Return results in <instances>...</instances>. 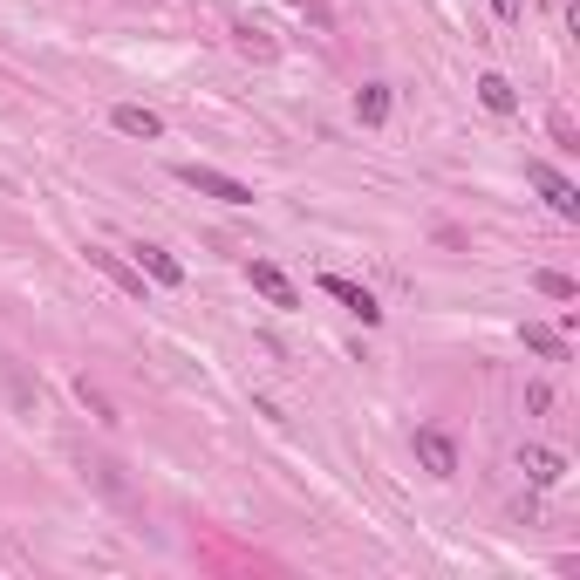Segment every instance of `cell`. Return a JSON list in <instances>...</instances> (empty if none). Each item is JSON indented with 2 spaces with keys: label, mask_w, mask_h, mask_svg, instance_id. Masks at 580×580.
Wrapping results in <instances>:
<instances>
[{
  "label": "cell",
  "mask_w": 580,
  "mask_h": 580,
  "mask_svg": "<svg viewBox=\"0 0 580 580\" xmlns=\"http://www.w3.org/2000/svg\"><path fill=\"white\" fill-rule=\"evenodd\" d=\"M178 185L219 198V205H253V185H246V178H232V171H219V164H178Z\"/></svg>",
  "instance_id": "6da1fadb"
},
{
  "label": "cell",
  "mask_w": 580,
  "mask_h": 580,
  "mask_svg": "<svg viewBox=\"0 0 580 580\" xmlns=\"http://www.w3.org/2000/svg\"><path fill=\"white\" fill-rule=\"evenodd\" d=\"M526 185H533V192H540L560 219H580V185L567 178V171H553V164H540V157H533V164H526Z\"/></svg>",
  "instance_id": "7a4b0ae2"
},
{
  "label": "cell",
  "mask_w": 580,
  "mask_h": 580,
  "mask_svg": "<svg viewBox=\"0 0 580 580\" xmlns=\"http://www.w3.org/2000/svg\"><path fill=\"white\" fill-rule=\"evenodd\" d=\"M321 294H328V301H342V308L355 314L362 328H376V321H383L376 294H369V287H355V280H342V273H321Z\"/></svg>",
  "instance_id": "3957f363"
},
{
  "label": "cell",
  "mask_w": 580,
  "mask_h": 580,
  "mask_svg": "<svg viewBox=\"0 0 580 580\" xmlns=\"http://www.w3.org/2000/svg\"><path fill=\"white\" fill-rule=\"evenodd\" d=\"M519 471H526V485H540V492L567 485V458L546 451V444H519Z\"/></svg>",
  "instance_id": "277c9868"
},
{
  "label": "cell",
  "mask_w": 580,
  "mask_h": 580,
  "mask_svg": "<svg viewBox=\"0 0 580 580\" xmlns=\"http://www.w3.org/2000/svg\"><path fill=\"white\" fill-rule=\"evenodd\" d=\"M417 464H424L430 478H458V444H451L437 424H424L417 430Z\"/></svg>",
  "instance_id": "5b68a950"
},
{
  "label": "cell",
  "mask_w": 580,
  "mask_h": 580,
  "mask_svg": "<svg viewBox=\"0 0 580 580\" xmlns=\"http://www.w3.org/2000/svg\"><path fill=\"white\" fill-rule=\"evenodd\" d=\"M89 267L103 273V280H110V287H123V294H130V301H151V287H144V273L130 267V260H116L110 246H89Z\"/></svg>",
  "instance_id": "8992f818"
},
{
  "label": "cell",
  "mask_w": 580,
  "mask_h": 580,
  "mask_svg": "<svg viewBox=\"0 0 580 580\" xmlns=\"http://www.w3.org/2000/svg\"><path fill=\"white\" fill-rule=\"evenodd\" d=\"M246 280H253V294H267V308H301V287L273 267V260H253V267H246Z\"/></svg>",
  "instance_id": "52a82bcc"
},
{
  "label": "cell",
  "mask_w": 580,
  "mask_h": 580,
  "mask_svg": "<svg viewBox=\"0 0 580 580\" xmlns=\"http://www.w3.org/2000/svg\"><path fill=\"white\" fill-rule=\"evenodd\" d=\"M110 123L123 130V137H144V144H157V137H164V116H157V110H144V103H116V110H110Z\"/></svg>",
  "instance_id": "ba28073f"
},
{
  "label": "cell",
  "mask_w": 580,
  "mask_h": 580,
  "mask_svg": "<svg viewBox=\"0 0 580 580\" xmlns=\"http://www.w3.org/2000/svg\"><path fill=\"white\" fill-rule=\"evenodd\" d=\"M137 273H151L157 287H185V267H178L164 246H137Z\"/></svg>",
  "instance_id": "9c48e42d"
},
{
  "label": "cell",
  "mask_w": 580,
  "mask_h": 580,
  "mask_svg": "<svg viewBox=\"0 0 580 580\" xmlns=\"http://www.w3.org/2000/svg\"><path fill=\"white\" fill-rule=\"evenodd\" d=\"M355 116L376 130V123H389V82H362L355 89Z\"/></svg>",
  "instance_id": "30bf717a"
},
{
  "label": "cell",
  "mask_w": 580,
  "mask_h": 580,
  "mask_svg": "<svg viewBox=\"0 0 580 580\" xmlns=\"http://www.w3.org/2000/svg\"><path fill=\"white\" fill-rule=\"evenodd\" d=\"M478 103H485L492 116H512L519 110V89H512L505 76H478Z\"/></svg>",
  "instance_id": "8fae6325"
},
{
  "label": "cell",
  "mask_w": 580,
  "mask_h": 580,
  "mask_svg": "<svg viewBox=\"0 0 580 580\" xmlns=\"http://www.w3.org/2000/svg\"><path fill=\"white\" fill-rule=\"evenodd\" d=\"M526 348L546 355V362H560L567 355V328H546V321H526Z\"/></svg>",
  "instance_id": "7c38bea8"
},
{
  "label": "cell",
  "mask_w": 580,
  "mask_h": 580,
  "mask_svg": "<svg viewBox=\"0 0 580 580\" xmlns=\"http://www.w3.org/2000/svg\"><path fill=\"white\" fill-rule=\"evenodd\" d=\"M533 287H540L546 301H574V294H580V280H574V273H553V267L533 273Z\"/></svg>",
  "instance_id": "4fadbf2b"
},
{
  "label": "cell",
  "mask_w": 580,
  "mask_h": 580,
  "mask_svg": "<svg viewBox=\"0 0 580 580\" xmlns=\"http://www.w3.org/2000/svg\"><path fill=\"white\" fill-rule=\"evenodd\" d=\"M239 48H253V55H273V41H267V28H253V21H246V28H239Z\"/></svg>",
  "instance_id": "5bb4252c"
},
{
  "label": "cell",
  "mask_w": 580,
  "mask_h": 580,
  "mask_svg": "<svg viewBox=\"0 0 580 580\" xmlns=\"http://www.w3.org/2000/svg\"><path fill=\"white\" fill-rule=\"evenodd\" d=\"M526 410H533V417H540V410H553V389L533 383V389H526Z\"/></svg>",
  "instance_id": "9a60e30c"
},
{
  "label": "cell",
  "mask_w": 580,
  "mask_h": 580,
  "mask_svg": "<svg viewBox=\"0 0 580 580\" xmlns=\"http://www.w3.org/2000/svg\"><path fill=\"white\" fill-rule=\"evenodd\" d=\"M492 14H499V21H519V0H492Z\"/></svg>",
  "instance_id": "2e32d148"
},
{
  "label": "cell",
  "mask_w": 580,
  "mask_h": 580,
  "mask_svg": "<svg viewBox=\"0 0 580 580\" xmlns=\"http://www.w3.org/2000/svg\"><path fill=\"white\" fill-rule=\"evenodd\" d=\"M287 7H308V0H287Z\"/></svg>",
  "instance_id": "e0dca14e"
}]
</instances>
